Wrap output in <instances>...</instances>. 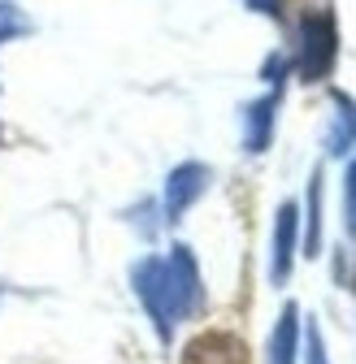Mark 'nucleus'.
I'll return each instance as SVG.
<instances>
[{
  "label": "nucleus",
  "mask_w": 356,
  "mask_h": 364,
  "mask_svg": "<svg viewBox=\"0 0 356 364\" xmlns=\"http://www.w3.org/2000/svg\"><path fill=\"white\" fill-rule=\"evenodd\" d=\"M135 291L152 316V326H157V338L169 343L174 338V326L183 321V308H178V291H174V278H169V264L161 260H144L135 269Z\"/></svg>",
  "instance_id": "1"
},
{
  "label": "nucleus",
  "mask_w": 356,
  "mask_h": 364,
  "mask_svg": "<svg viewBox=\"0 0 356 364\" xmlns=\"http://www.w3.org/2000/svg\"><path fill=\"white\" fill-rule=\"evenodd\" d=\"M295 355H300V308L287 304L270 334V347H265V364H295Z\"/></svg>",
  "instance_id": "2"
},
{
  "label": "nucleus",
  "mask_w": 356,
  "mask_h": 364,
  "mask_svg": "<svg viewBox=\"0 0 356 364\" xmlns=\"http://www.w3.org/2000/svg\"><path fill=\"white\" fill-rule=\"evenodd\" d=\"M169 278H174V291H178V308H183V316L200 312L204 295H200V278H196V264H192L187 247H174V260H169Z\"/></svg>",
  "instance_id": "3"
},
{
  "label": "nucleus",
  "mask_w": 356,
  "mask_h": 364,
  "mask_svg": "<svg viewBox=\"0 0 356 364\" xmlns=\"http://www.w3.org/2000/svg\"><path fill=\"white\" fill-rule=\"evenodd\" d=\"M187 355H192V364H248L244 343L231 338V334H204V338L192 343Z\"/></svg>",
  "instance_id": "4"
},
{
  "label": "nucleus",
  "mask_w": 356,
  "mask_h": 364,
  "mask_svg": "<svg viewBox=\"0 0 356 364\" xmlns=\"http://www.w3.org/2000/svg\"><path fill=\"white\" fill-rule=\"evenodd\" d=\"M291 256H295V208L287 204L278 213V230H274V282H287V273H291Z\"/></svg>",
  "instance_id": "5"
},
{
  "label": "nucleus",
  "mask_w": 356,
  "mask_h": 364,
  "mask_svg": "<svg viewBox=\"0 0 356 364\" xmlns=\"http://www.w3.org/2000/svg\"><path fill=\"white\" fill-rule=\"evenodd\" d=\"M200 191V169H183V173H178L174 178V187H169V208L178 213V208H183L192 196Z\"/></svg>",
  "instance_id": "6"
},
{
  "label": "nucleus",
  "mask_w": 356,
  "mask_h": 364,
  "mask_svg": "<svg viewBox=\"0 0 356 364\" xmlns=\"http://www.w3.org/2000/svg\"><path fill=\"white\" fill-rule=\"evenodd\" d=\"M304 364H330V360H326V347H322V330H318V321H308V326H304Z\"/></svg>",
  "instance_id": "7"
},
{
  "label": "nucleus",
  "mask_w": 356,
  "mask_h": 364,
  "mask_svg": "<svg viewBox=\"0 0 356 364\" xmlns=\"http://www.w3.org/2000/svg\"><path fill=\"white\" fill-rule=\"evenodd\" d=\"M352 225H356V169H352Z\"/></svg>",
  "instance_id": "8"
}]
</instances>
